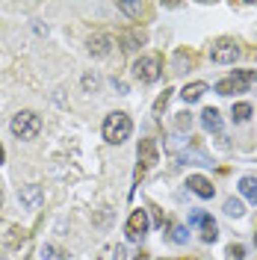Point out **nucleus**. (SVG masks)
Instances as JSON below:
<instances>
[{"label": "nucleus", "mask_w": 257, "mask_h": 260, "mask_svg": "<svg viewBox=\"0 0 257 260\" xmlns=\"http://www.w3.org/2000/svg\"><path fill=\"white\" fill-rule=\"evenodd\" d=\"M130 130H133V121L127 113H110L104 121V139L110 145H121L130 139Z\"/></svg>", "instance_id": "nucleus-1"}, {"label": "nucleus", "mask_w": 257, "mask_h": 260, "mask_svg": "<svg viewBox=\"0 0 257 260\" xmlns=\"http://www.w3.org/2000/svg\"><path fill=\"white\" fill-rule=\"evenodd\" d=\"M9 130L15 133L18 139H36L39 130H42V118H39V113H33V110H21V113L12 118Z\"/></svg>", "instance_id": "nucleus-2"}, {"label": "nucleus", "mask_w": 257, "mask_h": 260, "mask_svg": "<svg viewBox=\"0 0 257 260\" xmlns=\"http://www.w3.org/2000/svg\"><path fill=\"white\" fill-rule=\"evenodd\" d=\"M254 80H257V71H234L231 77H222V80L216 83V92L219 95H240Z\"/></svg>", "instance_id": "nucleus-3"}, {"label": "nucleus", "mask_w": 257, "mask_h": 260, "mask_svg": "<svg viewBox=\"0 0 257 260\" xmlns=\"http://www.w3.org/2000/svg\"><path fill=\"white\" fill-rule=\"evenodd\" d=\"M133 74L139 77L142 83H157L163 74V59L157 53H148V56H139L133 62Z\"/></svg>", "instance_id": "nucleus-4"}, {"label": "nucleus", "mask_w": 257, "mask_h": 260, "mask_svg": "<svg viewBox=\"0 0 257 260\" xmlns=\"http://www.w3.org/2000/svg\"><path fill=\"white\" fill-rule=\"evenodd\" d=\"M157 162H160L157 142H154V139H142V142H139V169H136V180H142L145 172H148L151 166H157Z\"/></svg>", "instance_id": "nucleus-5"}, {"label": "nucleus", "mask_w": 257, "mask_h": 260, "mask_svg": "<svg viewBox=\"0 0 257 260\" xmlns=\"http://www.w3.org/2000/svg\"><path fill=\"white\" fill-rule=\"evenodd\" d=\"M237 56H240V48H237L234 42H228V39L216 42V45L210 48V59H213L216 65H234Z\"/></svg>", "instance_id": "nucleus-6"}, {"label": "nucleus", "mask_w": 257, "mask_h": 260, "mask_svg": "<svg viewBox=\"0 0 257 260\" xmlns=\"http://www.w3.org/2000/svg\"><path fill=\"white\" fill-rule=\"evenodd\" d=\"M145 231H148V210H133L127 219V240L130 243H136V240H142Z\"/></svg>", "instance_id": "nucleus-7"}, {"label": "nucleus", "mask_w": 257, "mask_h": 260, "mask_svg": "<svg viewBox=\"0 0 257 260\" xmlns=\"http://www.w3.org/2000/svg\"><path fill=\"white\" fill-rule=\"evenodd\" d=\"M18 198H21V204H24V207L39 210V207H42V201H45V192H42V186H39V183H27V186H21Z\"/></svg>", "instance_id": "nucleus-8"}, {"label": "nucleus", "mask_w": 257, "mask_h": 260, "mask_svg": "<svg viewBox=\"0 0 257 260\" xmlns=\"http://www.w3.org/2000/svg\"><path fill=\"white\" fill-rule=\"evenodd\" d=\"M186 186H189L198 198H213V195H216V186H213L204 175H189V178H186Z\"/></svg>", "instance_id": "nucleus-9"}, {"label": "nucleus", "mask_w": 257, "mask_h": 260, "mask_svg": "<svg viewBox=\"0 0 257 260\" xmlns=\"http://www.w3.org/2000/svg\"><path fill=\"white\" fill-rule=\"evenodd\" d=\"M110 48H113V39H110V36H104V32H98V36L89 39V53H92V56H107Z\"/></svg>", "instance_id": "nucleus-10"}, {"label": "nucleus", "mask_w": 257, "mask_h": 260, "mask_svg": "<svg viewBox=\"0 0 257 260\" xmlns=\"http://www.w3.org/2000/svg\"><path fill=\"white\" fill-rule=\"evenodd\" d=\"M201 124H204V130H210V133H222V115H219V110H213V107H207L204 113H201Z\"/></svg>", "instance_id": "nucleus-11"}, {"label": "nucleus", "mask_w": 257, "mask_h": 260, "mask_svg": "<svg viewBox=\"0 0 257 260\" xmlns=\"http://www.w3.org/2000/svg\"><path fill=\"white\" fill-rule=\"evenodd\" d=\"M240 195L245 198V201L257 204V178H251V175L240 178Z\"/></svg>", "instance_id": "nucleus-12"}, {"label": "nucleus", "mask_w": 257, "mask_h": 260, "mask_svg": "<svg viewBox=\"0 0 257 260\" xmlns=\"http://www.w3.org/2000/svg\"><path fill=\"white\" fill-rule=\"evenodd\" d=\"M204 92H207V83H189V86L180 92V98H183L186 104H195V101L204 95Z\"/></svg>", "instance_id": "nucleus-13"}, {"label": "nucleus", "mask_w": 257, "mask_h": 260, "mask_svg": "<svg viewBox=\"0 0 257 260\" xmlns=\"http://www.w3.org/2000/svg\"><path fill=\"white\" fill-rule=\"evenodd\" d=\"M142 42H145V32H124V36H121V48L124 50L142 48Z\"/></svg>", "instance_id": "nucleus-14"}, {"label": "nucleus", "mask_w": 257, "mask_h": 260, "mask_svg": "<svg viewBox=\"0 0 257 260\" xmlns=\"http://www.w3.org/2000/svg\"><path fill=\"white\" fill-rule=\"evenodd\" d=\"M216 237H219V228H216V222L207 216V219L201 222V240H204V243H216Z\"/></svg>", "instance_id": "nucleus-15"}, {"label": "nucleus", "mask_w": 257, "mask_h": 260, "mask_svg": "<svg viewBox=\"0 0 257 260\" xmlns=\"http://www.w3.org/2000/svg\"><path fill=\"white\" fill-rule=\"evenodd\" d=\"M225 213H228V216H234V219H240L242 213H245V207H242L240 198H228V201H225Z\"/></svg>", "instance_id": "nucleus-16"}, {"label": "nucleus", "mask_w": 257, "mask_h": 260, "mask_svg": "<svg viewBox=\"0 0 257 260\" xmlns=\"http://www.w3.org/2000/svg\"><path fill=\"white\" fill-rule=\"evenodd\" d=\"M248 118H251V104H237V107H234V121L242 124V121H248Z\"/></svg>", "instance_id": "nucleus-17"}, {"label": "nucleus", "mask_w": 257, "mask_h": 260, "mask_svg": "<svg viewBox=\"0 0 257 260\" xmlns=\"http://www.w3.org/2000/svg\"><path fill=\"white\" fill-rule=\"evenodd\" d=\"M186 237H189V234H186V228L183 225L172 228V243H186Z\"/></svg>", "instance_id": "nucleus-18"}, {"label": "nucleus", "mask_w": 257, "mask_h": 260, "mask_svg": "<svg viewBox=\"0 0 257 260\" xmlns=\"http://www.w3.org/2000/svg\"><path fill=\"white\" fill-rule=\"evenodd\" d=\"M118 9H121L124 15L136 18V15H139V9H142V6H139V3H118Z\"/></svg>", "instance_id": "nucleus-19"}, {"label": "nucleus", "mask_w": 257, "mask_h": 260, "mask_svg": "<svg viewBox=\"0 0 257 260\" xmlns=\"http://www.w3.org/2000/svg\"><path fill=\"white\" fill-rule=\"evenodd\" d=\"M204 219H207V213H204V210H192V213H189V225H201Z\"/></svg>", "instance_id": "nucleus-20"}, {"label": "nucleus", "mask_w": 257, "mask_h": 260, "mask_svg": "<svg viewBox=\"0 0 257 260\" xmlns=\"http://www.w3.org/2000/svg\"><path fill=\"white\" fill-rule=\"evenodd\" d=\"M83 86H86L89 92H95V89H98V77H95V74H86V77H83Z\"/></svg>", "instance_id": "nucleus-21"}, {"label": "nucleus", "mask_w": 257, "mask_h": 260, "mask_svg": "<svg viewBox=\"0 0 257 260\" xmlns=\"http://www.w3.org/2000/svg\"><path fill=\"white\" fill-rule=\"evenodd\" d=\"M228 254H231L234 260H242V254H245V248H242V245H231V248H228Z\"/></svg>", "instance_id": "nucleus-22"}, {"label": "nucleus", "mask_w": 257, "mask_h": 260, "mask_svg": "<svg viewBox=\"0 0 257 260\" xmlns=\"http://www.w3.org/2000/svg\"><path fill=\"white\" fill-rule=\"evenodd\" d=\"M189 121H192V118H189V113H180V118H177V127H189Z\"/></svg>", "instance_id": "nucleus-23"}, {"label": "nucleus", "mask_w": 257, "mask_h": 260, "mask_svg": "<svg viewBox=\"0 0 257 260\" xmlns=\"http://www.w3.org/2000/svg\"><path fill=\"white\" fill-rule=\"evenodd\" d=\"M115 260H127V257H124V248H121V245L115 248Z\"/></svg>", "instance_id": "nucleus-24"}, {"label": "nucleus", "mask_w": 257, "mask_h": 260, "mask_svg": "<svg viewBox=\"0 0 257 260\" xmlns=\"http://www.w3.org/2000/svg\"><path fill=\"white\" fill-rule=\"evenodd\" d=\"M3 157H6V154H3V145H0V162H3Z\"/></svg>", "instance_id": "nucleus-25"}, {"label": "nucleus", "mask_w": 257, "mask_h": 260, "mask_svg": "<svg viewBox=\"0 0 257 260\" xmlns=\"http://www.w3.org/2000/svg\"><path fill=\"white\" fill-rule=\"evenodd\" d=\"M0 207H3V192H0Z\"/></svg>", "instance_id": "nucleus-26"}]
</instances>
